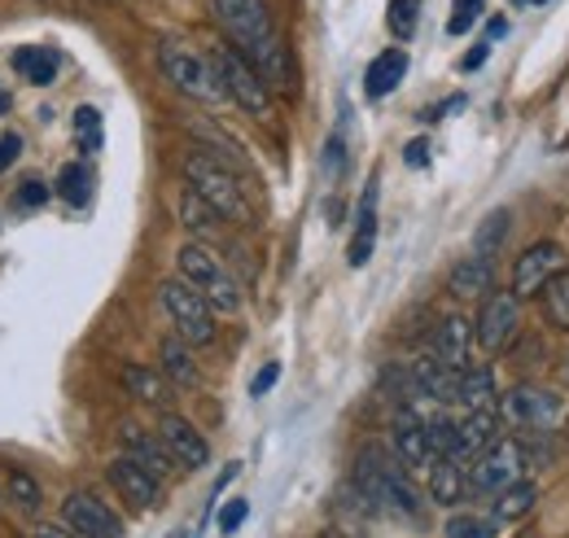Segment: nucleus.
<instances>
[{
    "instance_id": "f257e3e1",
    "label": "nucleus",
    "mask_w": 569,
    "mask_h": 538,
    "mask_svg": "<svg viewBox=\"0 0 569 538\" xmlns=\"http://www.w3.org/2000/svg\"><path fill=\"white\" fill-rule=\"evenodd\" d=\"M184 180H189V189L211 206L219 219H228V223H250V219H254L246 193H241V180L232 176V167L219 162L207 149H193V153L184 158Z\"/></svg>"
},
{
    "instance_id": "f03ea898",
    "label": "nucleus",
    "mask_w": 569,
    "mask_h": 538,
    "mask_svg": "<svg viewBox=\"0 0 569 538\" xmlns=\"http://www.w3.org/2000/svg\"><path fill=\"white\" fill-rule=\"evenodd\" d=\"M207 58H211L214 79H219L223 97L237 101V110H246L250 119H268V114H272V92H268V83L259 79V70L246 62V53H241L237 44L214 40L211 49H207Z\"/></svg>"
},
{
    "instance_id": "7ed1b4c3",
    "label": "nucleus",
    "mask_w": 569,
    "mask_h": 538,
    "mask_svg": "<svg viewBox=\"0 0 569 538\" xmlns=\"http://www.w3.org/2000/svg\"><path fill=\"white\" fill-rule=\"evenodd\" d=\"M176 268H180V276L211 302L214 316H237V311H241V302H246V298H241V285H237L232 271L214 259L211 246L184 241V246L176 250Z\"/></svg>"
},
{
    "instance_id": "20e7f679",
    "label": "nucleus",
    "mask_w": 569,
    "mask_h": 538,
    "mask_svg": "<svg viewBox=\"0 0 569 538\" xmlns=\"http://www.w3.org/2000/svg\"><path fill=\"white\" fill-rule=\"evenodd\" d=\"M158 70H162L167 83H171L176 92H184L189 101H202V106L228 101L223 88H219V79H214L211 58L198 53V49H189V44L176 40V36H167V40L158 44Z\"/></svg>"
},
{
    "instance_id": "39448f33",
    "label": "nucleus",
    "mask_w": 569,
    "mask_h": 538,
    "mask_svg": "<svg viewBox=\"0 0 569 538\" xmlns=\"http://www.w3.org/2000/svg\"><path fill=\"white\" fill-rule=\"evenodd\" d=\"M158 298H162V311H167V320H171V329L176 337H184L189 346H211L214 337H219V320H214V307L184 280V276H171V280H162V289H158Z\"/></svg>"
},
{
    "instance_id": "423d86ee",
    "label": "nucleus",
    "mask_w": 569,
    "mask_h": 538,
    "mask_svg": "<svg viewBox=\"0 0 569 538\" xmlns=\"http://www.w3.org/2000/svg\"><path fill=\"white\" fill-rule=\"evenodd\" d=\"M211 13L219 31L228 36V44H237L241 53H250L259 40L277 36V18L268 0H211Z\"/></svg>"
},
{
    "instance_id": "0eeeda50",
    "label": "nucleus",
    "mask_w": 569,
    "mask_h": 538,
    "mask_svg": "<svg viewBox=\"0 0 569 538\" xmlns=\"http://www.w3.org/2000/svg\"><path fill=\"white\" fill-rule=\"evenodd\" d=\"M521 477H526V447H521L517 438H496V442L473 460L469 486H473L478 495H499L503 486H512V481H521Z\"/></svg>"
},
{
    "instance_id": "6e6552de",
    "label": "nucleus",
    "mask_w": 569,
    "mask_h": 538,
    "mask_svg": "<svg viewBox=\"0 0 569 538\" xmlns=\"http://www.w3.org/2000/svg\"><path fill=\"white\" fill-rule=\"evenodd\" d=\"M503 420L508 425H530V429H557L561 425V416H566V399L561 395H552V390H539V386H517V390H508L503 395Z\"/></svg>"
},
{
    "instance_id": "1a4fd4ad",
    "label": "nucleus",
    "mask_w": 569,
    "mask_h": 538,
    "mask_svg": "<svg viewBox=\"0 0 569 538\" xmlns=\"http://www.w3.org/2000/svg\"><path fill=\"white\" fill-rule=\"evenodd\" d=\"M62 521H67L79 538H123L119 512H114L106 499H97L92 490H71V495L62 499Z\"/></svg>"
},
{
    "instance_id": "9d476101",
    "label": "nucleus",
    "mask_w": 569,
    "mask_h": 538,
    "mask_svg": "<svg viewBox=\"0 0 569 538\" xmlns=\"http://www.w3.org/2000/svg\"><path fill=\"white\" fill-rule=\"evenodd\" d=\"M521 329V298L517 293H491L482 302V316L473 325V341L487 350V355H499L512 346V337Z\"/></svg>"
},
{
    "instance_id": "9b49d317",
    "label": "nucleus",
    "mask_w": 569,
    "mask_h": 538,
    "mask_svg": "<svg viewBox=\"0 0 569 538\" xmlns=\"http://www.w3.org/2000/svg\"><path fill=\"white\" fill-rule=\"evenodd\" d=\"M566 268H569L566 246L539 241V246L521 250V259H517V268H512V293H517V298H535V293H543V285H548L557 271H566Z\"/></svg>"
},
{
    "instance_id": "f8f14e48",
    "label": "nucleus",
    "mask_w": 569,
    "mask_h": 538,
    "mask_svg": "<svg viewBox=\"0 0 569 538\" xmlns=\"http://www.w3.org/2000/svg\"><path fill=\"white\" fill-rule=\"evenodd\" d=\"M246 62L259 70V79L268 83L272 97H293V92H298V62H293V53H289L281 31L268 36V40H259V44L246 53Z\"/></svg>"
},
{
    "instance_id": "ddd939ff",
    "label": "nucleus",
    "mask_w": 569,
    "mask_h": 538,
    "mask_svg": "<svg viewBox=\"0 0 569 538\" xmlns=\"http://www.w3.org/2000/svg\"><path fill=\"white\" fill-rule=\"evenodd\" d=\"M158 438L167 442V451H171V460H176L180 469L198 472L211 465V447H207V438H202L198 425L184 420L180 411H162V420H158Z\"/></svg>"
},
{
    "instance_id": "4468645a",
    "label": "nucleus",
    "mask_w": 569,
    "mask_h": 538,
    "mask_svg": "<svg viewBox=\"0 0 569 538\" xmlns=\"http://www.w3.org/2000/svg\"><path fill=\"white\" fill-rule=\"evenodd\" d=\"M106 481H110V486H114V490H119V495H123V499H128L137 512L158 508V499H162V490H158L162 481H158L149 469H141V465H137L128 451H123V456H114V460L106 465Z\"/></svg>"
},
{
    "instance_id": "2eb2a0df",
    "label": "nucleus",
    "mask_w": 569,
    "mask_h": 538,
    "mask_svg": "<svg viewBox=\"0 0 569 538\" xmlns=\"http://www.w3.org/2000/svg\"><path fill=\"white\" fill-rule=\"evenodd\" d=\"M119 442H123V451L141 465V469H149L158 481L162 477H171L176 472V460H171V451H167V442L153 434V429H144V425H137V420H123V429H119Z\"/></svg>"
},
{
    "instance_id": "dca6fc26",
    "label": "nucleus",
    "mask_w": 569,
    "mask_h": 538,
    "mask_svg": "<svg viewBox=\"0 0 569 538\" xmlns=\"http://www.w3.org/2000/svg\"><path fill=\"white\" fill-rule=\"evenodd\" d=\"M442 368L451 372H465L469 368V355H473V325L465 316H442L438 329H433V350H429Z\"/></svg>"
},
{
    "instance_id": "f3484780",
    "label": "nucleus",
    "mask_w": 569,
    "mask_h": 538,
    "mask_svg": "<svg viewBox=\"0 0 569 538\" xmlns=\"http://www.w3.org/2000/svg\"><path fill=\"white\" fill-rule=\"evenodd\" d=\"M395 456H399V465L408 472H421L438 460L433 447H429L426 420H421L417 411H408V407H403L399 420H395Z\"/></svg>"
},
{
    "instance_id": "a211bd4d",
    "label": "nucleus",
    "mask_w": 569,
    "mask_h": 538,
    "mask_svg": "<svg viewBox=\"0 0 569 538\" xmlns=\"http://www.w3.org/2000/svg\"><path fill=\"white\" fill-rule=\"evenodd\" d=\"M119 377H123V386H128V395H132L137 404L153 407V411H171V404H176V386H171L162 372L144 368V363H123Z\"/></svg>"
},
{
    "instance_id": "6ab92c4d",
    "label": "nucleus",
    "mask_w": 569,
    "mask_h": 538,
    "mask_svg": "<svg viewBox=\"0 0 569 538\" xmlns=\"http://www.w3.org/2000/svg\"><path fill=\"white\" fill-rule=\"evenodd\" d=\"M158 363H162V377L176 386V390H198L202 372H198V359H193V346L184 337H162L158 341Z\"/></svg>"
},
{
    "instance_id": "aec40b11",
    "label": "nucleus",
    "mask_w": 569,
    "mask_h": 538,
    "mask_svg": "<svg viewBox=\"0 0 569 538\" xmlns=\"http://www.w3.org/2000/svg\"><path fill=\"white\" fill-rule=\"evenodd\" d=\"M496 438H499L496 407H491V411H469V416L460 420V442H456V456H451V460L465 469V465H473Z\"/></svg>"
},
{
    "instance_id": "412c9836",
    "label": "nucleus",
    "mask_w": 569,
    "mask_h": 538,
    "mask_svg": "<svg viewBox=\"0 0 569 538\" xmlns=\"http://www.w3.org/2000/svg\"><path fill=\"white\" fill-rule=\"evenodd\" d=\"M403 74H408V53L403 49H381L368 70H363V92H368V101H381V97H390L399 83H403Z\"/></svg>"
},
{
    "instance_id": "4be33fe9",
    "label": "nucleus",
    "mask_w": 569,
    "mask_h": 538,
    "mask_svg": "<svg viewBox=\"0 0 569 538\" xmlns=\"http://www.w3.org/2000/svg\"><path fill=\"white\" fill-rule=\"evenodd\" d=\"M491 285H496V268H491V259H465V263H456L451 276H447V289L460 298V302H478V298H491Z\"/></svg>"
},
{
    "instance_id": "5701e85b",
    "label": "nucleus",
    "mask_w": 569,
    "mask_h": 538,
    "mask_svg": "<svg viewBox=\"0 0 569 538\" xmlns=\"http://www.w3.org/2000/svg\"><path fill=\"white\" fill-rule=\"evenodd\" d=\"M412 386L433 399V404H456V390H460V372H451V368H442L433 355H421L417 363H412Z\"/></svg>"
},
{
    "instance_id": "b1692460",
    "label": "nucleus",
    "mask_w": 569,
    "mask_h": 538,
    "mask_svg": "<svg viewBox=\"0 0 569 538\" xmlns=\"http://www.w3.org/2000/svg\"><path fill=\"white\" fill-rule=\"evenodd\" d=\"M377 250V176L368 180L363 198H359V219H356V237H351V268H363Z\"/></svg>"
},
{
    "instance_id": "393cba45",
    "label": "nucleus",
    "mask_w": 569,
    "mask_h": 538,
    "mask_svg": "<svg viewBox=\"0 0 569 538\" xmlns=\"http://www.w3.org/2000/svg\"><path fill=\"white\" fill-rule=\"evenodd\" d=\"M13 70L31 83V88H49L53 79H58V53L53 49H44V44H22V49H13Z\"/></svg>"
},
{
    "instance_id": "a878e982",
    "label": "nucleus",
    "mask_w": 569,
    "mask_h": 538,
    "mask_svg": "<svg viewBox=\"0 0 569 538\" xmlns=\"http://www.w3.org/2000/svg\"><path fill=\"white\" fill-rule=\"evenodd\" d=\"M456 404L465 407V411H491V407L499 404L496 372H491V368H465V372H460Z\"/></svg>"
},
{
    "instance_id": "bb28decb",
    "label": "nucleus",
    "mask_w": 569,
    "mask_h": 538,
    "mask_svg": "<svg viewBox=\"0 0 569 538\" xmlns=\"http://www.w3.org/2000/svg\"><path fill=\"white\" fill-rule=\"evenodd\" d=\"M465 490H469V481H465V469H460L456 460L438 456V460L429 465V499H433L438 508L460 504V499H465Z\"/></svg>"
},
{
    "instance_id": "cd10ccee",
    "label": "nucleus",
    "mask_w": 569,
    "mask_h": 538,
    "mask_svg": "<svg viewBox=\"0 0 569 538\" xmlns=\"http://www.w3.org/2000/svg\"><path fill=\"white\" fill-rule=\"evenodd\" d=\"M535 504H539V486L521 477V481L503 486L496 495V521L499 526H517V521H526L535 512Z\"/></svg>"
},
{
    "instance_id": "c85d7f7f",
    "label": "nucleus",
    "mask_w": 569,
    "mask_h": 538,
    "mask_svg": "<svg viewBox=\"0 0 569 538\" xmlns=\"http://www.w3.org/2000/svg\"><path fill=\"white\" fill-rule=\"evenodd\" d=\"M4 495H9V499H13V508H18V512H27V517H36V512L44 508V490H40V481H36L27 469L4 472Z\"/></svg>"
},
{
    "instance_id": "c756f323",
    "label": "nucleus",
    "mask_w": 569,
    "mask_h": 538,
    "mask_svg": "<svg viewBox=\"0 0 569 538\" xmlns=\"http://www.w3.org/2000/svg\"><path fill=\"white\" fill-rule=\"evenodd\" d=\"M58 193H62L67 206L83 210L88 198H92V167H88V162H67L62 176H58Z\"/></svg>"
},
{
    "instance_id": "7c9ffc66",
    "label": "nucleus",
    "mask_w": 569,
    "mask_h": 538,
    "mask_svg": "<svg viewBox=\"0 0 569 538\" xmlns=\"http://www.w3.org/2000/svg\"><path fill=\"white\" fill-rule=\"evenodd\" d=\"M508 210H491L482 223H478V232H473V255L478 259H496L499 246H503V237H508Z\"/></svg>"
},
{
    "instance_id": "2f4dec72",
    "label": "nucleus",
    "mask_w": 569,
    "mask_h": 538,
    "mask_svg": "<svg viewBox=\"0 0 569 538\" xmlns=\"http://www.w3.org/2000/svg\"><path fill=\"white\" fill-rule=\"evenodd\" d=\"M180 223H184L189 232H198V237H214L219 215H214L211 206L202 202L193 189H184V193H180Z\"/></svg>"
},
{
    "instance_id": "473e14b6",
    "label": "nucleus",
    "mask_w": 569,
    "mask_h": 538,
    "mask_svg": "<svg viewBox=\"0 0 569 538\" xmlns=\"http://www.w3.org/2000/svg\"><path fill=\"white\" fill-rule=\"evenodd\" d=\"M426 434H429V447H433V456H456V442H460V420L456 416H447V411H433L426 420Z\"/></svg>"
},
{
    "instance_id": "72a5a7b5",
    "label": "nucleus",
    "mask_w": 569,
    "mask_h": 538,
    "mask_svg": "<svg viewBox=\"0 0 569 538\" xmlns=\"http://www.w3.org/2000/svg\"><path fill=\"white\" fill-rule=\"evenodd\" d=\"M543 311L557 329H569V268L557 271L548 285H543Z\"/></svg>"
},
{
    "instance_id": "f704fd0d",
    "label": "nucleus",
    "mask_w": 569,
    "mask_h": 538,
    "mask_svg": "<svg viewBox=\"0 0 569 538\" xmlns=\"http://www.w3.org/2000/svg\"><path fill=\"white\" fill-rule=\"evenodd\" d=\"M417 22H421V0H390L386 27H390L395 40H412L417 36Z\"/></svg>"
},
{
    "instance_id": "c9c22d12",
    "label": "nucleus",
    "mask_w": 569,
    "mask_h": 538,
    "mask_svg": "<svg viewBox=\"0 0 569 538\" xmlns=\"http://www.w3.org/2000/svg\"><path fill=\"white\" fill-rule=\"evenodd\" d=\"M74 140L83 153H97L101 140H106V128H101V110L97 106H79L74 110Z\"/></svg>"
},
{
    "instance_id": "e433bc0d",
    "label": "nucleus",
    "mask_w": 569,
    "mask_h": 538,
    "mask_svg": "<svg viewBox=\"0 0 569 538\" xmlns=\"http://www.w3.org/2000/svg\"><path fill=\"white\" fill-rule=\"evenodd\" d=\"M496 517H451L447 521V538H496Z\"/></svg>"
},
{
    "instance_id": "4c0bfd02",
    "label": "nucleus",
    "mask_w": 569,
    "mask_h": 538,
    "mask_svg": "<svg viewBox=\"0 0 569 538\" xmlns=\"http://www.w3.org/2000/svg\"><path fill=\"white\" fill-rule=\"evenodd\" d=\"M482 4H487V0H456V9H451V18H447V36H465V31L478 22Z\"/></svg>"
},
{
    "instance_id": "58836bf2",
    "label": "nucleus",
    "mask_w": 569,
    "mask_h": 538,
    "mask_svg": "<svg viewBox=\"0 0 569 538\" xmlns=\"http://www.w3.org/2000/svg\"><path fill=\"white\" fill-rule=\"evenodd\" d=\"M246 517H250V504H246V499H228V504L219 508L214 526H219V535H237V530L246 526Z\"/></svg>"
},
{
    "instance_id": "ea45409f",
    "label": "nucleus",
    "mask_w": 569,
    "mask_h": 538,
    "mask_svg": "<svg viewBox=\"0 0 569 538\" xmlns=\"http://www.w3.org/2000/svg\"><path fill=\"white\" fill-rule=\"evenodd\" d=\"M277 381H281V363L272 359V363H263V368L254 372V381H250V395H254V399H263V395H268Z\"/></svg>"
},
{
    "instance_id": "a19ab883",
    "label": "nucleus",
    "mask_w": 569,
    "mask_h": 538,
    "mask_svg": "<svg viewBox=\"0 0 569 538\" xmlns=\"http://www.w3.org/2000/svg\"><path fill=\"white\" fill-rule=\"evenodd\" d=\"M13 202H18V206H44V202H49V185H44L40 176H31V180L18 189V198H13Z\"/></svg>"
},
{
    "instance_id": "79ce46f5",
    "label": "nucleus",
    "mask_w": 569,
    "mask_h": 538,
    "mask_svg": "<svg viewBox=\"0 0 569 538\" xmlns=\"http://www.w3.org/2000/svg\"><path fill=\"white\" fill-rule=\"evenodd\" d=\"M403 162H408V167H429V140H426V136L408 140V149H403Z\"/></svg>"
},
{
    "instance_id": "37998d69",
    "label": "nucleus",
    "mask_w": 569,
    "mask_h": 538,
    "mask_svg": "<svg viewBox=\"0 0 569 538\" xmlns=\"http://www.w3.org/2000/svg\"><path fill=\"white\" fill-rule=\"evenodd\" d=\"M18 153H22V136L18 132L0 136V171H4V167H13V162H18Z\"/></svg>"
},
{
    "instance_id": "c03bdc74",
    "label": "nucleus",
    "mask_w": 569,
    "mask_h": 538,
    "mask_svg": "<svg viewBox=\"0 0 569 538\" xmlns=\"http://www.w3.org/2000/svg\"><path fill=\"white\" fill-rule=\"evenodd\" d=\"M342 162H347V153H342V140L333 136V140H329V149H325V171H329V176H338V171H342Z\"/></svg>"
},
{
    "instance_id": "a18cd8bd",
    "label": "nucleus",
    "mask_w": 569,
    "mask_h": 538,
    "mask_svg": "<svg viewBox=\"0 0 569 538\" xmlns=\"http://www.w3.org/2000/svg\"><path fill=\"white\" fill-rule=\"evenodd\" d=\"M31 538H79V535H74L67 521H44V526L31 530Z\"/></svg>"
},
{
    "instance_id": "49530a36",
    "label": "nucleus",
    "mask_w": 569,
    "mask_h": 538,
    "mask_svg": "<svg viewBox=\"0 0 569 538\" xmlns=\"http://www.w3.org/2000/svg\"><path fill=\"white\" fill-rule=\"evenodd\" d=\"M487 58H491V44H473L465 58H460V70H478L487 67Z\"/></svg>"
},
{
    "instance_id": "de8ad7c7",
    "label": "nucleus",
    "mask_w": 569,
    "mask_h": 538,
    "mask_svg": "<svg viewBox=\"0 0 569 538\" xmlns=\"http://www.w3.org/2000/svg\"><path fill=\"white\" fill-rule=\"evenodd\" d=\"M503 36H508V18H503V13H496V18L487 22V40H503Z\"/></svg>"
},
{
    "instance_id": "09e8293b",
    "label": "nucleus",
    "mask_w": 569,
    "mask_h": 538,
    "mask_svg": "<svg viewBox=\"0 0 569 538\" xmlns=\"http://www.w3.org/2000/svg\"><path fill=\"white\" fill-rule=\"evenodd\" d=\"M237 472H241V465H228V469L219 472V481H214V495H223V486H228V481H232Z\"/></svg>"
},
{
    "instance_id": "8fccbe9b",
    "label": "nucleus",
    "mask_w": 569,
    "mask_h": 538,
    "mask_svg": "<svg viewBox=\"0 0 569 538\" xmlns=\"http://www.w3.org/2000/svg\"><path fill=\"white\" fill-rule=\"evenodd\" d=\"M0 114H9V92L0 88Z\"/></svg>"
},
{
    "instance_id": "3c124183",
    "label": "nucleus",
    "mask_w": 569,
    "mask_h": 538,
    "mask_svg": "<svg viewBox=\"0 0 569 538\" xmlns=\"http://www.w3.org/2000/svg\"><path fill=\"white\" fill-rule=\"evenodd\" d=\"M530 4H548V0H530Z\"/></svg>"
},
{
    "instance_id": "603ef678",
    "label": "nucleus",
    "mask_w": 569,
    "mask_h": 538,
    "mask_svg": "<svg viewBox=\"0 0 569 538\" xmlns=\"http://www.w3.org/2000/svg\"><path fill=\"white\" fill-rule=\"evenodd\" d=\"M566 377H569V368H566Z\"/></svg>"
}]
</instances>
